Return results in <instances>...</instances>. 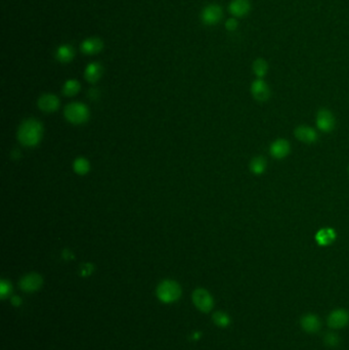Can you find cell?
I'll return each mask as SVG.
<instances>
[{
  "label": "cell",
  "instance_id": "1",
  "mask_svg": "<svg viewBox=\"0 0 349 350\" xmlns=\"http://www.w3.org/2000/svg\"><path fill=\"white\" fill-rule=\"evenodd\" d=\"M43 126L36 119L24 121L18 130V139L25 147L32 148L37 146L42 139Z\"/></svg>",
  "mask_w": 349,
  "mask_h": 350
},
{
  "label": "cell",
  "instance_id": "2",
  "mask_svg": "<svg viewBox=\"0 0 349 350\" xmlns=\"http://www.w3.org/2000/svg\"><path fill=\"white\" fill-rule=\"evenodd\" d=\"M65 118L74 125H81L86 123L89 119L90 113L86 105L82 102H71L64 110Z\"/></svg>",
  "mask_w": 349,
  "mask_h": 350
},
{
  "label": "cell",
  "instance_id": "3",
  "mask_svg": "<svg viewBox=\"0 0 349 350\" xmlns=\"http://www.w3.org/2000/svg\"><path fill=\"white\" fill-rule=\"evenodd\" d=\"M181 295V288L175 282L165 280L159 284L157 288V296L164 303H171L176 301Z\"/></svg>",
  "mask_w": 349,
  "mask_h": 350
},
{
  "label": "cell",
  "instance_id": "4",
  "mask_svg": "<svg viewBox=\"0 0 349 350\" xmlns=\"http://www.w3.org/2000/svg\"><path fill=\"white\" fill-rule=\"evenodd\" d=\"M193 301L202 312H210L214 306V300L211 294L205 289H197L193 293Z\"/></svg>",
  "mask_w": 349,
  "mask_h": 350
},
{
  "label": "cell",
  "instance_id": "5",
  "mask_svg": "<svg viewBox=\"0 0 349 350\" xmlns=\"http://www.w3.org/2000/svg\"><path fill=\"white\" fill-rule=\"evenodd\" d=\"M223 12L220 5L218 4H209L204 7L201 14V19L203 24L206 26H215L222 19Z\"/></svg>",
  "mask_w": 349,
  "mask_h": 350
},
{
  "label": "cell",
  "instance_id": "6",
  "mask_svg": "<svg viewBox=\"0 0 349 350\" xmlns=\"http://www.w3.org/2000/svg\"><path fill=\"white\" fill-rule=\"evenodd\" d=\"M315 123L316 127L322 132L329 133L334 130L336 126V119L331 111L328 109H321L316 114Z\"/></svg>",
  "mask_w": 349,
  "mask_h": 350
},
{
  "label": "cell",
  "instance_id": "7",
  "mask_svg": "<svg viewBox=\"0 0 349 350\" xmlns=\"http://www.w3.org/2000/svg\"><path fill=\"white\" fill-rule=\"evenodd\" d=\"M328 326L334 330H340L344 329L349 324V312L344 308H337L331 311L327 318Z\"/></svg>",
  "mask_w": 349,
  "mask_h": 350
},
{
  "label": "cell",
  "instance_id": "8",
  "mask_svg": "<svg viewBox=\"0 0 349 350\" xmlns=\"http://www.w3.org/2000/svg\"><path fill=\"white\" fill-rule=\"evenodd\" d=\"M250 90L252 97L259 102L268 101L271 95L269 84L266 83L263 79H259V78L252 82Z\"/></svg>",
  "mask_w": 349,
  "mask_h": 350
},
{
  "label": "cell",
  "instance_id": "9",
  "mask_svg": "<svg viewBox=\"0 0 349 350\" xmlns=\"http://www.w3.org/2000/svg\"><path fill=\"white\" fill-rule=\"evenodd\" d=\"M42 283H43V280L40 274H38L36 272H31L20 279L19 288L24 292L31 293V292H35L38 289H40V287L42 286Z\"/></svg>",
  "mask_w": 349,
  "mask_h": 350
},
{
  "label": "cell",
  "instance_id": "10",
  "mask_svg": "<svg viewBox=\"0 0 349 350\" xmlns=\"http://www.w3.org/2000/svg\"><path fill=\"white\" fill-rule=\"evenodd\" d=\"M300 327L302 330L307 334H315L321 330L322 322L319 315L314 313H307L301 316Z\"/></svg>",
  "mask_w": 349,
  "mask_h": 350
},
{
  "label": "cell",
  "instance_id": "11",
  "mask_svg": "<svg viewBox=\"0 0 349 350\" xmlns=\"http://www.w3.org/2000/svg\"><path fill=\"white\" fill-rule=\"evenodd\" d=\"M291 152L290 142L285 138L274 140L270 148V153L272 158L276 160H283L289 155Z\"/></svg>",
  "mask_w": 349,
  "mask_h": 350
},
{
  "label": "cell",
  "instance_id": "12",
  "mask_svg": "<svg viewBox=\"0 0 349 350\" xmlns=\"http://www.w3.org/2000/svg\"><path fill=\"white\" fill-rule=\"evenodd\" d=\"M294 136L299 141L306 143V145H312L319 138L317 132L312 127L307 125L297 126L294 130Z\"/></svg>",
  "mask_w": 349,
  "mask_h": 350
},
{
  "label": "cell",
  "instance_id": "13",
  "mask_svg": "<svg viewBox=\"0 0 349 350\" xmlns=\"http://www.w3.org/2000/svg\"><path fill=\"white\" fill-rule=\"evenodd\" d=\"M59 107V99L53 94H44L38 99V108L45 113H54Z\"/></svg>",
  "mask_w": 349,
  "mask_h": 350
},
{
  "label": "cell",
  "instance_id": "14",
  "mask_svg": "<svg viewBox=\"0 0 349 350\" xmlns=\"http://www.w3.org/2000/svg\"><path fill=\"white\" fill-rule=\"evenodd\" d=\"M230 13L235 18H243L251 12L250 0H233L229 5Z\"/></svg>",
  "mask_w": 349,
  "mask_h": 350
},
{
  "label": "cell",
  "instance_id": "15",
  "mask_svg": "<svg viewBox=\"0 0 349 350\" xmlns=\"http://www.w3.org/2000/svg\"><path fill=\"white\" fill-rule=\"evenodd\" d=\"M102 47H104V43L99 38L97 37H91V38H87L85 39L83 42L81 43L80 48L81 51L84 55H97L102 50Z\"/></svg>",
  "mask_w": 349,
  "mask_h": 350
},
{
  "label": "cell",
  "instance_id": "16",
  "mask_svg": "<svg viewBox=\"0 0 349 350\" xmlns=\"http://www.w3.org/2000/svg\"><path fill=\"white\" fill-rule=\"evenodd\" d=\"M336 232L331 228H324L321 229L319 232L315 233V242L320 246L326 247L333 244L336 240Z\"/></svg>",
  "mask_w": 349,
  "mask_h": 350
},
{
  "label": "cell",
  "instance_id": "17",
  "mask_svg": "<svg viewBox=\"0 0 349 350\" xmlns=\"http://www.w3.org/2000/svg\"><path fill=\"white\" fill-rule=\"evenodd\" d=\"M102 73H104V69L99 63H90L85 69L84 77L89 82V83H97V82L101 78Z\"/></svg>",
  "mask_w": 349,
  "mask_h": 350
},
{
  "label": "cell",
  "instance_id": "18",
  "mask_svg": "<svg viewBox=\"0 0 349 350\" xmlns=\"http://www.w3.org/2000/svg\"><path fill=\"white\" fill-rule=\"evenodd\" d=\"M74 56H75L74 48L70 44L60 45L56 51L57 59L63 64L70 63V61L74 58Z\"/></svg>",
  "mask_w": 349,
  "mask_h": 350
},
{
  "label": "cell",
  "instance_id": "19",
  "mask_svg": "<svg viewBox=\"0 0 349 350\" xmlns=\"http://www.w3.org/2000/svg\"><path fill=\"white\" fill-rule=\"evenodd\" d=\"M268 167V161L263 156H256L249 163V169L255 175H261Z\"/></svg>",
  "mask_w": 349,
  "mask_h": 350
},
{
  "label": "cell",
  "instance_id": "20",
  "mask_svg": "<svg viewBox=\"0 0 349 350\" xmlns=\"http://www.w3.org/2000/svg\"><path fill=\"white\" fill-rule=\"evenodd\" d=\"M252 70H253L256 77L259 79H262L266 74H268V72H269L268 61L261 58H256L252 65Z\"/></svg>",
  "mask_w": 349,
  "mask_h": 350
},
{
  "label": "cell",
  "instance_id": "21",
  "mask_svg": "<svg viewBox=\"0 0 349 350\" xmlns=\"http://www.w3.org/2000/svg\"><path fill=\"white\" fill-rule=\"evenodd\" d=\"M81 89V85L79 82L75 79H70L65 82L63 86V94L66 97H74L76 96Z\"/></svg>",
  "mask_w": 349,
  "mask_h": 350
},
{
  "label": "cell",
  "instance_id": "22",
  "mask_svg": "<svg viewBox=\"0 0 349 350\" xmlns=\"http://www.w3.org/2000/svg\"><path fill=\"white\" fill-rule=\"evenodd\" d=\"M73 169L79 175H85L90 170V163L87 159L83 157H79L75 159L73 163Z\"/></svg>",
  "mask_w": 349,
  "mask_h": 350
},
{
  "label": "cell",
  "instance_id": "23",
  "mask_svg": "<svg viewBox=\"0 0 349 350\" xmlns=\"http://www.w3.org/2000/svg\"><path fill=\"white\" fill-rule=\"evenodd\" d=\"M213 322L217 327L220 328H227L231 325V317L228 313L223 311H216L213 314Z\"/></svg>",
  "mask_w": 349,
  "mask_h": 350
},
{
  "label": "cell",
  "instance_id": "24",
  "mask_svg": "<svg viewBox=\"0 0 349 350\" xmlns=\"http://www.w3.org/2000/svg\"><path fill=\"white\" fill-rule=\"evenodd\" d=\"M324 343L329 347H336L340 343V338L336 333L328 332L324 336Z\"/></svg>",
  "mask_w": 349,
  "mask_h": 350
},
{
  "label": "cell",
  "instance_id": "25",
  "mask_svg": "<svg viewBox=\"0 0 349 350\" xmlns=\"http://www.w3.org/2000/svg\"><path fill=\"white\" fill-rule=\"evenodd\" d=\"M10 292H12V285H10L9 282L5 281V280H2L1 282H0V295H1V298H4L7 297Z\"/></svg>",
  "mask_w": 349,
  "mask_h": 350
},
{
  "label": "cell",
  "instance_id": "26",
  "mask_svg": "<svg viewBox=\"0 0 349 350\" xmlns=\"http://www.w3.org/2000/svg\"><path fill=\"white\" fill-rule=\"evenodd\" d=\"M238 26H239V23L238 20L235 19L234 18H231L227 20V23H225V28H227L228 31H231V32H233V31H235L238 29Z\"/></svg>",
  "mask_w": 349,
  "mask_h": 350
},
{
  "label": "cell",
  "instance_id": "27",
  "mask_svg": "<svg viewBox=\"0 0 349 350\" xmlns=\"http://www.w3.org/2000/svg\"><path fill=\"white\" fill-rule=\"evenodd\" d=\"M82 274L83 275H88V274H91L92 272V265L91 264H84L82 265V271H81Z\"/></svg>",
  "mask_w": 349,
  "mask_h": 350
},
{
  "label": "cell",
  "instance_id": "28",
  "mask_svg": "<svg viewBox=\"0 0 349 350\" xmlns=\"http://www.w3.org/2000/svg\"><path fill=\"white\" fill-rule=\"evenodd\" d=\"M12 302H13V304H14V305H16V306H19V305L20 304V302H22V301H20V299H19V297H18V296H15V297H13V299H12Z\"/></svg>",
  "mask_w": 349,
  "mask_h": 350
},
{
  "label": "cell",
  "instance_id": "29",
  "mask_svg": "<svg viewBox=\"0 0 349 350\" xmlns=\"http://www.w3.org/2000/svg\"><path fill=\"white\" fill-rule=\"evenodd\" d=\"M348 172H349V167H348Z\"/></svg>",
  "mask_w": 349,
  "mask_h": 350
}]
</instances>
